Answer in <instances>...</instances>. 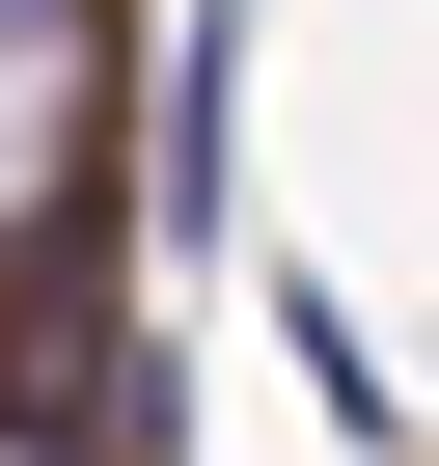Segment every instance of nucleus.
I'll use <instances>...</instances> for the list:
<instances>
[{
  "instance_id": "f257e3e1",
  "label": "nucleus",
  "mask_w": 439,
  "mask_h": 466,
  "mask_svg": "<svg viewBox=\"0 0 439 466\" xmlns=\"http://www.w3.org/2000/svg\"><path fill=\"white\" fill-rule=\"evenodd\" d=\"M248 219V0H192V83H165V248Z\"/></svg>"
},
{
  "instance_id": "f03ea898",
  "label": "nucleus",
  "mask_w": 439,
  "mask_h": 466,
  "mask_svg": "<svg viewBox=\"0 0 439 466\" xmlns=\"http://www.w3.org/2000/svg\"><path fill=\"white\" fill-rule=\"evenodd\" d=\"M248 329H275V357H302V411H330V439H357V466H412V384H384V329H357V302H330V275H275V302H248Z\"/></svg>"
}]
</instances>
